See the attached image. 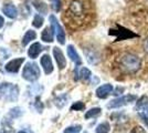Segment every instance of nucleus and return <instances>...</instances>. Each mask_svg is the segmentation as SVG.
<instances>
[{"instance_id":"f257e3e1","label":"nucleus","mask_w":148,"mask_h":133,"mask_svg":"<svg viewBox=\"0 0 148 133\" xmlns=\"http://www.w3.org/2000/svg\"><path fill=\"white\" fill-rule=\"evenodd\" d=\"M142 61L139 57L133 53H124L118 60L119 69L125 73H135L140 68Z\"/></svg>"},{"instance_id":"f03ea898","label":"nucleus","mask_w":148,"mask_h":133,"mask_svg":"<svg viewBox=\"0 0 148 133\" xmlns=\"http://www.w3.org/2000/svg\"><path fill=\"white\" fill-rule=\"evenodd\" d=\"M19 98V88L17 84L9 82L0 83V100L16 102Z\"/></svg>"},{"instance_id":"7ed1b4c3","label":"nucleus","mask_w":148,"mask_h":133,"mask_svg":"<svg viewBox=\"0 0 148 133\" xmlns=\"http://www.w3.org/2000/svg\"><path fill=\"white\" fill-rule=\"evenodd\" d=\"M22 78L29 82H36L40 78L39 65L34 62H28L22 70Z\"/></svg>"},{"instance_id":"20e7f679","label":"nucleus","mask_w":148,"mask_h":133,"mask_svg":"<svg viewBox=\"0 0 148 133\" xmlns=\"http://www.w3.org/2000/svg\"><path fill=\"white\" fill-rule=\"evenodd\" d=\"M49 19H50V23H51V28H52V30L54 32V34L56 36V39H58L59 43L64 44L65 43V32H64V29L62 28V25L58 21L56 16L51 14Z\"/></svg>"},{"instance_id":"39448f33","label":"nucleus","mask_w":148,"mask_h":133,"mask_svg":"<svg viewBox=\"0 0 148 133\" xmlns=\"http://www.w3.org/2000/svg\"><path fill=\"white\" fill-rule=\"evenodd\" d=\"M136 110L139 116L145 121V123L148 124V96L143 95L136 102Z\"/></svg>"},{"instance_id":"423d86ee","label":"nucleus","mask_w":148,"mask_h":133,"mask_svg":"<svg viewBox=\"0 0 148 133\" xmlns=\"http://www.w3.org/2000/svg\"><path fill=\"white\" fill-rule=\"evenodd\" d=\"M136 99H137V98H136V95H134V94L123 95V96H119L117 99L112 100V101L107 104V108H110V109L122 108V107H125V105L130 104L132 102H134Z\"/></svg>"},{"instance_id":"0eeeda50","label":"nucleus","mask_w":148,"mask_h":133,"mask_svg":"<svg viewBox=\"0 0 148 133\" xmlns=\"http://www.w3.org/2000/svg\"><path fill=\"white\" fill-rule=\"evenodd\" d=\"M69 14L71 16V18L73 20H80L84 17V9H83V5L79 2V1H73L70 8H69Z\"/></svg>"},{"instance_id":"6e6552de","label":"nucleus","mask_w":148,"mask_h":133,"mask_svg":"<svg viewBox=\"0 0 148 133\" xmlns=\"http://www.w3.org/2000/svg\"><path fill=\"white\" fill-rule=\"evenodd\" d=\"M110 34L111 36H116V39L117 40H124V39H128V38H135L137 37V34L133 33L132 31L125 29L124 27H121V25H117V30L115 29H111L110 30Z\"/></svg>"},{"instance_id":"1a4fd4ad","label":"nucleus","mask_w":148,"mask_h":133,"mask_svg":"<svg viewBox=\"0 0 148 133\" xmlns=\"http://www.w3.org/2000/svg\"><path fill=\"white\" fill-rule=\"evenodd\" d=\"M25 62V58H17L13 59L11 61H9L8 63L5 65V69L7 72L9 73H17L21 67V64Z\"/></svg>"},{"instance_id":"9d476101","label":"nucleus","mask_w":148,"mask_h":133,"mask_svg":"<svg viewBox=\"0 0 148 133\" xmlns=\"http://www.w3.org/2000/svg\"><path fill=\"white\" fill-rule=\"evenodd\" d=\"M53 56H54V59H56L59 69L60 70L64 69L66 67V60H65V57H64L63 52H62V50L59 47H54L53 48Z\"/></svg>"},{"instance_id":"9b49d317","label":"nucleus","mask_w":148,"mask_h":133,"mask_svg":"<svg viewBox=\"0 0 148 133\" xmlns=\"http://www.w3.org/2000/svg\"><path fill=\"white\" fill-rule=\"evenodd\" d=\"M113 91V85L110 83H105L96 89V96L99 99H106Z\"/></svg>"},{"instance_id":"f8f14e48","label":"nucleus","mask_w":148,"mask_h":133,"mask_svg":"<svg viewBox=\"0 0 148 133\" xmlns=\"http://www.w3.org/2000/svg\"><path fill=\"white\" fill-rule=\"evenodd\" d=\"M40 63H41V67L43 68L45 74H50L53 72V64H52V60L49 54H43L42 58L40 59Z\"/></svg>"},{"instance_id":"ddd939ff","label":"nucleus","mask_w":148,"mask_h":133,"mask_svg":"<svg viewBox=\"0 0 148 133\" xmlns=\"http://www.w3.org/2000/svg\"><path fill=\"white\" fill-rule=\"evenodd\" d=\"M2 12L5 13L8 18H10V19H14L18 16V10H17L16 6L12 5V3H7V5H5L3 8H2Z\"/></svg>"},{"instance_id":"4468645a","label":"nucleus","mask_w":148,"mask_h":133,"mask_svg":"<svg viewBox=\"0 0 148 133\" xmlns=\"http://www.w3.org/2000/svg\"><path fill=\"white\" fill-rule=\"evenodd\" d=\"M66 51H68L69 58L73 61L74 63L77 64V65H80V64L82 63V60H81V58H80V56H79V53H77V51H76V49L74 48L72 44H69Z\"/></svg>"},{"instance_id":"2eb2a0df","label":"nucleus","mask_w":148,"mask_h":133,"mask_svg":"<svg viewBox=\"0 0 148 133\" xmlns=\"http://www.w3.org/2000/svg\"><path fill=\"white\" fill-rule=\"evenodd\" d=\"M42 51V45L39 43V42H34L30 45V48L28 49V56L31 59H36V58L41 53Z\"/></svg>"},{"instance_id":"dca6fc26","label":"nucleus","mask_w":148,"mask_h":133,"mask_svg":"<svg viewBox=\"0 0 148 133\" xmlns=\"http://www.w3.org/2000/svg\"><path fill=\"white\" fill-rule=\"evenodd\" d=\"M53 34L54 32L52 30V28H45L43 31H42V34H41V39L43 40L44 42H52L53 41Z\"/></svg>"},{"instance_id":"f3484780","label":"nucleus","mask_w":148,"mask_h":133,"mask_svg":"<svg viewBox=\"0 0 148 133\" xmlns=\"http://www.w3.org/2000/svg\"><path fill=\"white\" fill-rule=\"evenodd\" d=\"M36 38H37V33H36V31L29 30V31L25 32V34L23 36V38H22V44H23V45H27L28 43H30V41L34 40Z\"/></svg>"},{"instance_id":"a211bd4d","label":"nucleus","mask_w":148,"mask_h":133,"mask_svg":"<svg viewBox=\"0 0 148 133\" xmlns=\"http://www.w3.org/2000/svg\"><path fill=\"white\" fill-rule=\"evenodd\" d=\"M111 130V127H110V123L108 122H103L97 125L96 130H95V133H108Z\"/></svg>"},{"instance_id":"6ab92c4d","label":"nucleus","mask_w":148,"mask_h":133,"mask_svg":"<svg viewBox=\"0 0 148 133\" xmlns=\"http://www.w3.org/2000/svg\"><path fill=\"white\" fill-rule=\"evenodd\" d=\"M54 104H56L59 109H62L65 104H66V95L63 94V95L56 96V100H54Z\"/></svg>"},{"instance_id":"aec40b11","label":"nucleus","mask_w":148,"mask_h":133,"mask_svg":"<svg viewBox=\"0 0 148 133\" xmlns=\"http://www.w3.org/2000/svg\"><path fill=\"white\" fill-rule=\"evenodd\" d=\"M79 76H80V78L83 81H87V80L92 76V72L90 71V69H87V68H82V69L80 70Z\"/></svg>"},{"instance_id":"412c9836","label":"nucleus","mask_w":148,"mask_h":133,"mask_svg":"<svg viewBox=\"0 0 148 133\" xmlns=\"http://www.w3.org/2000/svg\"><path fill=\"white\" fill-rule=\"evenodd\" d=\"M102 112V109L101 108H93L91 110H88L86 113H85V119H91V118H94V116H97L99 115Z\"/></svg>"},{"instance_id":"4be33fe9","label":"nucleus","mask_w":148,"mask_h":133,"mask_svg":"<svg viewBox=\"0 0 148 133\" xmlns=\"http://www.w3.org/2000/svg\"><path fill=\"white\" fill-rule=\"evenodd\" d=\"M23 114V110L21 108H13L10 110V112H9V116L11 118V119H17V118H20L21 115Z\"/></svg>"},{"instance_id":"5701e85b","label":"nucleus","mask_w":148,"mask_h":133,"mask_svg":"<svg viewBox=\"0 0 148 133\" xmlns=\"http://www.w3.org/2000/svg\"><path fill=\"white\" fill-rule=\"evenodd\" d=\"M32 25H33V27H36V28H41L42 25H43V18H42V16L36 14L34 16V19L32 21Z\"/></svg>"},{"instance_id":"b1692460","label":"nucleus","mask_w":148,"mask_h":133,"mask_svg":"<svg viewBox=\"0 0 148 133\" xmlns=\"http://www.w3.org/2000/svg\"><path fill=\"white\" fill-rule=\"evenodd\" d=\"M85 109V104L83 102L77 101L71 105V111H82Z\"/></svg>"},{"instance_id":"393cba45","label":"nucleus","mask_w":148,"mask_h":133,"mask_svg":"<svg viewBox=\"0 0 148 133\" xmlns=\"http://www.w3.org/2000/svg\"><path fill=\"white\" fill-rule=\"evenodd\" d=\"M82 130V127L81 125H72V127H66L63 133H79Z\"/></svg>"},{"instance_id":"a878e982","label":"nucleus","mask_w":148,"mask_h":133,"mask_svg":"<svg viewBox=\"0 0 148 133\" xmlns=\"http://www.w3.org/2000/svg\"><path fill=\"white\" fill-rule=\"evenodd\" d=\"M50 2H51V7H52L53 11L59 12L61 9V0H50Z\"/></svg>"},{"instance_id":"bb28decb","label":"nucleus","mask_w":148,"mask_h":133,"mask_svg":"<svg viewBox=\"0 0 148 133\" xmlns=\"http://www.w3.org/2000/svg\"><path fill=\"white\" fill-rule=\"evenodd\" d=\"M33 5L36 6V8H37L38 10H39V12L41 13H48V8H47V5H44L43 2H41L40 5H39V2H33Z\"/></svg>"},{"instance_id":"cd10ccee","label":"nucleus","mask_w":148,"mask_h":133,"mask_svg":"<svg viewBox=\"0 0 148 133\" xmlns=\"http://www.w3.org/2000/svg\"><path fill=\"white\" fill-rule=\"evenodd\" d=\"M130 133H147V132H146V130H145L143 127H140V125H137V127H133V129H132Z\"/></svg>"},{"instance_id":"c85d7f7f","label":"nucleus","mask_w":148,"mask_h":133,"mask_svg":"<svg viewBox=\"0 0 148 133\" xmlns=\"http://www.w3.org/2000/svg\"><path fill=\"white\" fill-rule=\"evenodd\" d=\"M0 133H13V129L11 127H9L8 123H6V125L2 127V131Z\"/></svg>"},{"instance_id":"c756f323","label":"nucleus","mask_w":148,"mask_h":133,"mask_svg":"<svg viewBox=\"0 0 148 133\" xmlns=\"http://www.w3.org/2000/svg\"><path fill=\"white\" fill-rule=\"evenodd\" d=\"M36 109H37L38 112H42V110H43V104L40 102V99H37V101H36Z\"/></svg>"},{"instance_id":"7c9ffc66","label":"nucleus","mask_w":148,"mask_h":133,"mask_svg":"<svg viewBox=\"0 0 148 133\" xmlns=\"http://www.w3.org/2000/svg\"><path fill=\"white\" fill-rule=\"evenodd\" d=\"M144 49H145V51L148 53V37L144 40Z\"/></svg>"},{"instance_id":"2f4dec72","label":"nucleus","mask_w":148,"mask_h":133,"mask_svg":"<svg viewBox=\"0 0 148 133\" xmlns=\"http://www.w3.org/2000/svg\"><path fill=\"white\" fill-rule=\"evenodd\" d=\"M3 25H5V20H3V18L0 16V29L3 27Z\"/></svg>"},{"instance_id":"473e14b6","label":"nucleus","mask_w":148,"mask_h":133,"mask_svg":"<svg viewBox=\"0 0 148 133\" xmlns=\"http://www.w3.org/2000/svg\"><path fill=\"white\" fill-rule=\"evenodd\" d=\"M18 133H32V132L29 131V130H21V131H19Z\"/></svg>"}]
</instances>
